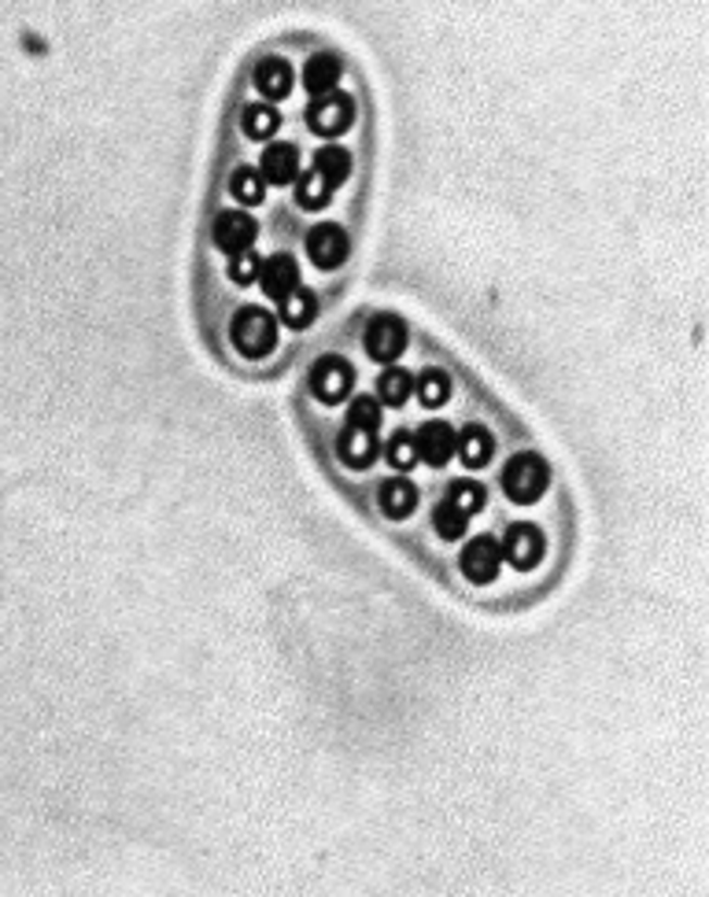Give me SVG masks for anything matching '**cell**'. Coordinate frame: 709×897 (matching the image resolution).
Segmentation results:
<instances>
[{"label":"cell","mask_w":709,"mask_h":897,"mask_svg":"<svg viewBox=\"0 0 709 897\" xmlns=\"http://www.w3.org/2000/svg\"><path fill=\"white\" fill-rule=\"evenodd\" d=\"M229 340L245 359H266L277 344V317L266 311V307H240L237 314L229 317Z\"/></svg>","instance_id":"cell-1"},{"label":"cell","mask_w":709,"mask_h":897,"mask_svg":"<svg viewBox=\"0 0 709 897\" xmlns=\"http://www.w3.org/2000/svg\"><path fill=\"white\" fill-rule=\"evenodd\" d=\"M547 484H550V465L536 451L514 454L507 462V470H502V491H507L514 502H521V507L536 502L539 495L547 491Z\"/></svg>","instance_id":"cell-2"},{"label":"cell","mask_w":709,"mask_h":897,"mask_svg":"<svg viewBox=\"0 0 709 897\" xmlns=\"http://www.w3.org/2000/svg\"><path fill=\"white\" fill-rule=\"evenodd\" d=\"M307 385H311V396L319 399V403L333 407L351 396L354 370L348 359H340V354H322V359L311 366V373H307Z\"/></svg>","instance_id":"cell-3"},{"label":"cell","mask_w":709,"mask_h":897,"mask_svg":"<svg viewBox=\"0 0 709 897\" xmlns=\"http://www.w3.org/2000/svg\"><path fill=\"white\" fill-rule=\"evenodd\" d=\"M410 329L399 314H373L366 322V333H362V348L373 362H396L399 354L407 351Z\"/></svg>","instance_id":"cell-4"},{"label":"cell","mask_w":709,"mask_h":897,"mask_svg":"<svg viewBox=\"0 0 709 897\" xmlns=\"http://www.w3.org/2000/svg\"><path fill=\"white\" fill-rule=\"evenodd\" d=\"M303 119L319 137H337V134H344V129H351V123H354V100L348 97V92L329 89V92H322V97H314L311 104H307Z\"/></svg>","instance_id":"cell-5"},{"label":"cell","mask_w":709,"mask_h":897,"mask_svg":"<svg viewBox=\"0 0 709 897\" xmlns=\"http://www.w3.org/2000/svg\"><path fill=\"white\" fill-rule=\"evenodd\" d=\"M303 248H307V259H311L319 270H333L348 259L351 240H348V229L337 226V222H319V226L307 233Z\"/></svg>","instance_id":"cell-6"},{"label":"cell","mask_w":709,"mask_h":897,"mask_svg":"<svg viewBox=\"0 0 709 897\" xmlns=\"http://www.w3.org/2000/svg\"><path fill=\"white\" fill-rule=\"evenodd\" d=\"M211 237H214V248L219 251L237 256V251H248L259 240V222L240 208L237 211H222L219 219H214Z\"/></svg>","instance_id":"cell-7"},{"label":"cell","mask_w":709,"mask_h":897,"mask_svg":"<svg viewBox=\"0 0 709 897\" xmlns=\"http://www.w3.org/2000/svg\"><path fill=\"white\" fill-rule=\"evenodd\" d=\"M459 565H462V576L470 584H492L499 576V569H502V547L492 536H477V539H470V544L462 547Z\"/></svg>","instance_id":"cell-8"},{"label":"cell","mask_w":709,"mask_h":897,"mask_svg":"<svg viewBox=\"0 0 709 897\" xmlns=\"http://www.w3.org/2000/svg\"><path fill=\"white\" fill-rule=\"evenodd\" d=\"M544 532L536 525H514L507 528V539H502V562H510L521 573L536 569V562L544 558Z\"/></svg>","instance_id":"cell-9"},{"label":"cell","mask_w":709,"mask_h":897,"mask_svg":"<svg viewBox=\"0 0 709 897\" xmlns=\"http://www.w3.org/2000/svg\"><path fill=\"white\" fill-rule=\"evenodd\" d=\"M259 285H263L270 299H285L293 288H300V263L288 251H277V256L263 259V266H259Z\"/></svg>","instance_id":"cell-10"},{"label":"cell","mask_w":709,"mask_h":897,"mask_svg":"<svg viewBox=\"0 0 709 897\" xmlns=\"http://www.w3.org/2000/svg\"><path fill=\"white\" fill-rule=\"evenodd\" d=\"M381 454L377 433H366V428H351L344 425V433L337 436V458L348 470H370Z\"/></svg>","instance_id":"cell-11"},{"label":"cell","mask_w":709,"mask_h":897,"mask_svg":"<svg viewBox=\"0 0 709 897\" xmlns=\"http://www.w3.org/2000/svg\"><path fill=\"white\" fill-rule=\"evenodd\" d=\"M418 458L425 465H447L455 454V428L447 422H425L414 436Z\"/></svg>","instance_id":"cell-12"},{"label":"cell","mask_w":709,"mask_h":897,"mask_svg":"<svg viewBox=\"0 0 709 897\" xmlns=\"http://www.w3.org/2000/svg\"><path fill=\"white\" fill-rule=\"evenodd\" d=\"M251 82H256V89L263 92L266 100H285L288 92H293L296 74H293V67H288V60H282V55H266V60L256 63Z\"/></svg>","instance_id":"cell-13"},{"label":"cell","mask_w":709,"mask_h":897,"mask_svg":"<svg viewBox=\"0 0 709 897\" xmlns=\"http://www.w3.org/2000/svg\"><path fill=\"white\" fill-rule=\"evenodd\" d=\"M377 507L388 521H403L418 507V488L407 481V476H388L377 488Z\"/></svg>","instance_id":"cell-14"},{"label":"cell","mask_w":709,"mask_h":897,"mask_svg":"<svg viewBox=\"0 0 709 897\" xmlns=\"http://www.w3.org/2000/svg\"><path fill=\"white\" fill-rule=\"evenodd\" d=\"M455 451H459V458L465 462V470H481V465H488L492 454H496V436H492L484 425L470 422L459 436H455Z\"/></svg>","instance_id":"cell-15"},{"label":"cell","mask_w":709,"mask_h":897,"mask_svg":"<svg viewBox=\"0 0 709 897\" xmlns=\"http://www.w3.org/2000/svg\"><path fill=\"white\" fill-rule=\"evenodd\" d=\"M259 174H263L270 185L296 182V174H300V152H296V145H288V141L270 145L263 159H259Z\"/></svg>","instance_id":"cell-16"},{"label":"cell","mask_w":709,"mask_h":897,"mask_svg":"<svg viewBox=\"0 0 709 897\" xmlns=\"http://www.w3.org/2000/svg\"><path fill=\"white\" fill-rule=\"evenodd\" d=\"M282 303V325H288V329H307V325L319 317V296L311 292V288H293L285 299H277Z\"/></svg>","instance_id":"cell-17"},{"label":"cell","mask_w":709,"mask_h":897,"mask_svg":"<svg viewBox=\"0 0 709 897\" xmlns=\"http://www.w3.org/2000/svg\"><path fill=\"white\" fill-rule=\"evenodd\" d=\"M337 82H340V60H337V55L319 52V55H311V60H307L303 89L311 92V97H322V92L337 89Z\"/></svg>","instance_id":"cell-18"},{"label":"cell","mask_w":709,"mask_h":897,"mask_svg":"<svg viewBox=\"0 0 709 897\" xmlns=\"http://www.w3.org/2000/svg\"><path fill=\"white\" fill-rule=\"evenodd\" d=\"M314 174H319L329 189H340V185L351 177V152L340 145L319 148V155H314Z\"/></svg>","instance_id":"cell-19"},{"label":"cell","mask_w":709,"mask_h":897,"mask_svg":"<svg viewBox=\"0 0 709 897\" xmlns=\"http://www.w3.org/2000/svg\"><path fill=\"white\" fill-rule=\"evenodd\" d=\"M229 192L240 208H256L266 196V177L259 174L256 166H237V171L229 174Z\"/></svg>","instance_id":"cell-20"},{"label":"cell","mask_w":709,"mask_h":897,"mask_svg":"<svg viewBox=\"0 0 709 897\" xmlns=\"http://www.w3.org/2000/svg\"><path fill=\"white\" fill-rule=\"evenodd\" d=\"M410 396H414V377H410L407 370L388 366V370L377 377V403H385V407H403Z\"/></svg>","instance_id":"cell-21"},{"label":"cell","mask_w":709,"mask_h":897,"mask_svg":"<svg viewBox=\"0 0 709 897\" xmlns=\"http://www.w3.org/2000/svg\"><path fill=\"white\" fill-rule=\"evenodd\" d=\"M277 126H282V115H277L270 104H248L240 111V129H245V137H251V141H266V137H274Z\"/></svg>","instance_id":"cell-22"},{"label":"cell","mask_w":709,"mask_h":897,"mask_svg":"<svg viewBox=\"0 0 709 897\" xmlns=\"http://www.w3.org/2000/svg\"><path fill=\"white\" fill-rule=\"evenodd\" d=\"M293 200H296V208H303V211H322L325 203L333 200V189L314 171H307V174H296Z\"/></svg>","instance_id":"cell-23"},{"label":"cell","mask_w":709,"mask_h":897,"mask_svg":"<svg viewBox=\"0 0 709 897\" xmlns=\"http://www.w3.org/2000/svg\"><path fill=\"white\" fill-rule=\"evenodd\" d=\"M414 391L425 407H444L447 399H451V377H447L444 370H425V373H418Z\"/></svg>","instance_id":"cell-24"},{"label":"cell","mask_w":709,"mask_h":897,"mask_svg":"<svg viewBox=\"0 0 709 897\" xmlns=\"http://www.w3.org/2000/svg\"><path fill=\"white\" fill-rule=\"evenodd\" d=\"M433 525H436V536L440 539H462L465 525H470V513L462 507H455L451 499H444L440 507L433 510Z\"/></svg>","instance_id":"cell-25"},{"label":"cell","mask_w":709,"mask_h":897,"mask_svg":"<svg viewBox=\"0 0 709 897\" xmlns=\"http://www.w3.org/2000/svg\"><path fill=\"white\" fill-rule=\"evenodd\" d=\"M385 458H388V465H396L399 473H407V470H414L418 465V447H414V433H391L388 436V447H385Z\"/></svg>","instance_id":"cell-26"},{"label":"cell","mask_w":709,"mask_h":897,"mask_svg":"<svg viewBox=\"0 0 709 897\" xmlns=\"http://www.w3.org/2000/svg\"><path fill=\"white\" fill-rule=\"evenodd\" d=\"M447 499H451L455 507H462L465 513H477L484 510V502H488V491H484L477 481H470V476H459V481H451Z\"/></svg>","instance_id":"cell-27"},{"label":"cell","mask_w":709,"mask_h":897,"mask_svg":"<svg viewBox=\"0 0 709 897\" xmlns=\"http://www.w3.org/2000/svg\"><path fill=\"white\" fill-rule=\"evenodd\" d=\"M348 425L351 428H366V433H377L381 428V403L373 396H354L348 403Z\"/></svg>","instance_id":"cell-28"},{"label":"cell","mask_w":709,"mask_h":897,"mask_svg":"<svg viewBox=\"0 0 709 897\" xmlns=\"http://www.w3.org/2000/svg\"><path fill=\"white\" fill-rule=\"evenodd\" d=\"M259 266H263V259L256 256V251H237V256H229V266H226V274H229V282H237V285H251V282H259Z\"/></svg>","instance_id":"cell-29"}]
</instances>
